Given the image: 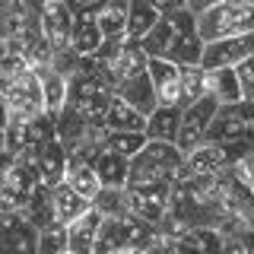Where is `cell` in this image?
I'll return each instance as SVG.
<instances>
[{
    "mask_svg": "<svg viewBox=\"0 0 254 254\" xmlns=\"http://www.w3.org/2000/svg\"><path fill=\"white\" fill-rule=\"evenodd\" d=\"M213 3H219V0H185V10H190V13H203L206 6H213Z\"/></svg>",
    "mask_w": 254,
    "mask_h": 254,
    "instance_id": "cell-40",
    "label": "cell"
},
{
    "mask_svg": "<svg viewBox=\"0 0 254 254\" xmlns=\"http://www.w3.org/2000/svg\"><path fill=\"white\" fill-rule=\"evenodd\" d=\"M32 165H35L38 172V181H42L45 188H54L58 181H64V165H67V149H64V143L58 137L45 140L42 146L32 149Z\"/></svg>",
    "mask_w": 254,
    "mask_h": 254,
    "instance_id": "cell-13",
    "label": "cell"
},
{
    "mask_svg": "<svg viewBox=\"0 0 254 254\" xmlns=\"http://www.w3.org/2000/svg\"><path fill=\"white\" fill-rule=\"evenodd\" d=\"M172 32H175L172 19H169V16H162V19H159L156 26L140 38L143 54H146V58H165V48H169V42H172Z\"/></svg>",
    "mask_w": 254,
    "mask_h": 254,
    "instance_id": "cell-32",
    "label": "cell"
},
{
    "mask_svg": "<svg viewBox=\"0 0 254 254\" xmlns=\"http://www.w3.org/2000/svg\"><path fill=\"white\" fill-rule=\"evenodd\" d=\"M64 3H67V6H70V13H73V10H76V6H83V3H86V0H64Z\"/></svg>",
    "mask_w": 254,
    "mask_h": 254,
    "instance_id": "cell-44",
    "label": "cell"
},
{
    "mask_svg": "<svg viewBox=\"0 0 254 254\" xmlns=\"http://www.w3.org/2000/svg\"><path fill=\"white\" fill-rule=\"evenodd\" d=\"M216 254H254L251 235H222Z\"/></svg>",
    "mask_w": 254,
    "mask_h": 254,
    "instance_id": "cell-38",
    "label": "cell"
},
{
    "mask_svg": "<svg viewBox=\"0 0 254 254\" xmlns=\"http://www.w3.org/2000/svg\"><path fill=\"white\" fill-rule=\"evenodd\" d=\"M146 3L153 6L159 16H172V13L185 10V0H146Z\"/></svg>",
    "mask_w": 254,
    "mask_h": 254,
    "instance_id": "cell-39",
    "label": "cell"
},
{
    "mask_svg": "<svg viewBox=\"0 0 254 254\" xmlns=\"http://www.w3.org/2000/svg\"><path fill=\"white\" fill-rule=\"evenodd\" d=\"M99 222L102 216L92 210L79 213L73 222H67V251L73 254H92L95 251V232H99Z\"/></svg>",
    "mask_w": 254,
    "mask_h": 254,
    "instance_id": "cell-15",
    "label": "cell"
},
{
    "mask_svg": "<svg viewBox=\"0 0 254 254\" xmlns=\"http://www.w3.org/2000/svg\"><path fill=\"white\" fill-rule=\"evenodd\" d=\"M61 251H67V226H61V222H48V226L38 229L35 254H61Z\"/></svg>",
    "mask_w": 254,
    "mask_h": 254,
    "instance_id": "cell-34",
    "label": "cell"
},
{
    "mask_svg": "<svg viewBox=\"0 0 254 254\" xmlns=\"http://www.w3.org/2000/svg\"><path fill=\"white\" fill-rule=\"evenodd\" d=\"M35 16L26 13L22 0H0V38L3 42H16L29 26H35Z\"/></svg>",
    "mask_w": 254,
    "mask_h": 254,
    "instance_id": "cell-22",
    "label": "cell"
},
{
    "mask_svg": "<svg viewBox=\"0 0 254 254\" xmlns=\"http://www.w3.org/2000/svg\"><path fill=\"white\" fill-rule=\"evenodd\" d=\"M143 124H146V115H140L121 95L111 92L108 111H105V130H143Z\"/></svg>",
    "mask_w": 254,
    "mask_h": 254,
    "instance_id": "cell-24",
    "label": "cell"
},
{
    "mask_svg": "<svg viewBox=\"0 0 254 254\" xmlns=\"http://www.w3.org/2000/svg\"><path fill=\"white\" fill-rule=\"evenodd\" d=\"M89 162H92V172H95V178H99L102 188H124L127 185V159L124 156L99 146L89 156Z\"/></svg>",
    "mask_w": 254,
    "mask_h": 254,
    "instance_id": "cell-16",
    "label": "cell"
},
{
    "mask_svg": "<svg viewBox=\"0 0 254 254\" xmlns=\"http://www.w3.org/2000/svg\"><path fill=\"white\" fill-rule=\"evenodd\" d=\"M6 121H10V108H6V99L0 95V130L6 127Z\"/></svg>",
    "mask_w": 254,
    "mask_h": 254,
    "instance_id": "cell-43",
    "label": "cell"
},
{
    "mask_svg": "<svg viewBox=\"0 0 254 254\" xmlns=\"http://www.w3.org/2000/svg\"><path fill=\"white\" fill-rule=\"evenodd\" d=\"M181 162H185V153L175 143L146 140L127 159V185H172Z\"/></svg>",
    "mask_w": 254,
    "mask_h": 254,
    "instance_id": "cell-1",
    "label": "cell"
},
{
    "mask_svg": "<svg viewBox=\"0 0 254 254\" xmlns=\"http://www.w3.org/2000/svg\"><path fill=\"white\" fill-rule=\"evenodd\" d=\"M194 26L200 42L248 35V32H254V6L242 3V0H219V3L206 6L203 13L194 16Z\"/></svg>",
    "mask_w": 254,
    "mask_h": 254,
    "instance_id": "cell-2",
    "label": "cell"
},
{
    "mask_svg": "<svg viewBox=\"0 0 254 254\" xmlns=\"http://www.w3.org/2000/svg\"><path fill=\"white\" fill-rule=\"evenodd\" d=\"M121 222H124V245L127 248H137V251H143V245L153 238V222H146V219H140V216H133V213H124L121 216Z\"/></svg>",
    "mask_w": 254,
    "mask_h": 254,
    "instance_id": "cell-35",
    "label": "cell"
},
{
    "mask_svg": "<svg viewBox=\"0 0 254 254\" xmlns=\"http://www.w3.org/2000/svg\"><path fill=\"white\" fill-rule=\"evenodd\" d=\"M254 54V32L248 35H232V38H213L200 48V67L216 70V67H235L238 61Z\"/></svg>",
    "mask_w": 254,
    "mask_h": 254,
    "instance_id": "cell-9",
    "label": "cell"
},
{
    "mask_svg": "<svg viewBox=\"0 0 254 254\" xmlns=\"http://www.w3.org/2000/svg\"><path fill=\"white\" fill-rule=\"evenodd\" d=\"M61 254H73V251H61Z\"/></svg>",
    "mask_w": 254,
    "mask_h": 254,
    "instance_id": "cell-48",
    "label": "cell"
},
{
    "mask_svg": "<svg viewBox=\"0 0 254 254\" xmlns=\"http://www.w3.org/2000/svg\"><path fill=\"white\" fill-rule=\"evenodd\" d=\"M175 254H203V251H197L194 245L188 242L185 235H178V245H175Z\"/></svg>",
    "mask_w": 254,
    "mask_h": 254,
    "instance_id": "cell-41",
    "label": "cell"
},
{
    "mask_svg": "<svg viewBox=\"0 0 254 254\" xmlns=\"http://www.w3.org/2000/svg\"><path fill=\"white\" fill-rule=\"evenodd\" d=\"M206 143H235V140H254V102H232L216 105L210 124H206Z\"/></svg>",
    "mask_w": 254,
    "mask_h": 254,
    "instance_id": "cell-3",
    "label": "cell"
},
{
    "mask_svg": "<svg viewBox=\"0 0 254 254\" xmlns=\"http://www.w3.org/2000/svg\"><path fill=\"white\" fill-rule=\"evenodd\" d=\"M95 26H99L102 38L127 35V0H99Z\"/></svg>",
    "mask_w": 254,
    "mask_h": 254,
    "instance_id": "cell-21",
    "label": "cell"
},
{
    "mask_svg": "<svg viewBox=\"0 0 254 254\" xmlns=\"http://www.w3.org/2000/svg\"><path fill=\"white\" fill-rule=\"evenodd\" d=\"M118 254H143V251H137V248H124V251H118Z\"/></svg>",
    "mask_w": 254,
    "mask_h": 254,
    "instance_id": "cell-46",
    "label": "cell"
},
{
    "mask_svg": "<svg viewBox=\"0 0 254 254\" xmlns=\"http://www.w3.org/2000/svg\"><path fill=\"white\" fill-rule=\"evenodd\" d=\"M0 146H3V133H0Z\"/></svg>",
    "mask_w": 254,
    "mask_h": 254,
    "instance_id": "cell-47",
    "label": "cell"
},
{
    "mask_svg": "<svg viewBox=\"0 0 254 254\" xmlns=\"http://www.w3.org/2000/svg\"><path fill=\"white\" fill-rule=\"evenodd\" d=\"M206 95H210L216 105H232V102H242V89H238L235 70L232 67L206 70Z\"/></svg>",
    "mask_w": 254,
    "mask_h": 254,
    "instance_id": "cell-23",
    "label": "cell"
},
{
    "mask_svg": "<svg viewBox=\"0 0 254 254\" xmlns=\"http://www.w3.org/2000/svg\"><path fill=\"white\" fill-rule=\"evenodd\" d=\"M172 19V42L165 48V61L178 64V67H190V64H200V35H197V26H194V13L190 10H178L169 16Z\"/></svg>",
    "mask_w": 254,
    "mask_h": 254,
    "instance_id": "cell-6",
    "label": "cell"
},
{
    "mask_svg": "<svg viewBox=\"0 0 254 254\" xmlns=\"http://www.w3.org/2000/svg\"><path fill=\"white\" fill-rule=\"evenodd\" d=\"M70 22H73V13L64 0H45V6L38 10V32L51 45V51L70 48Z\"/></svg>",
    "mask_w": 254,
    "mask_h": 254,
    "instance_id": "cell-10",
    "label": "cell"
},
{
    "mask_svg": "<svg viewBox=\"0 0 254 254\" xmlns=\"http://www.w3.org/2000/svg\"><path fill=\"white\" fill-rule=\"evenodd\" d=\"M86 210H89V200H86L83 194H76L67 181H58V185L51 188V216H54V222L67 226V222H73L79 213H86Z\"/></svg>",
    "mask_w": 254,
    "mask_h": 254,
    "instance_id": "cell-17",
    "label": "cell"
},
{
    "mask_svg": "<svg viewBox=\"0 0 254 254\" xmlns=\"http://www.w3.org/2000/svg\"><path fill=\"white\" fill-rule=\"evenodd\" d=\"M232 70H235V79H238V89H242V102H254V54L238 61Z\"/></svg>",
    "mask_w": 254,
    "mask_h": 254,
    "instance_id": "cell-36",
    "label": "cell"
},
{
    "mask_svg": "<svg viewBox=\"0 0 254 254\" xmlns=\"http://www.w3.org/2000/svg\"><path fill=\"white\" fill-rule=\"evenodd\" d=\"M143 143H146L143 130H105L102 133V146L118 153V156H124V159H130Z\"/></svg>",
    "mask_w": 254,
    "mask_h": 254,
    "instance_id": "cell-31",
    "label": "cell"
},
{
    "mask_svg": "<svg viewBox=\"0 0 254 254\" xmlns=\"http://www.w3.org/2000/svg\"><path fill=\"white\" fill-rule=\"evenodd\" d=\"M89 206L99 213L102 219H111V216H124V188H99L92 194Z\"/></svg>",
    "mask_w": 254,
    "mask_h": 254,
    "instance_id": "cell-33",
    "label": "cell"
},
{
    "mask_svg": "<svg viewBox=\"0 0 254 254\" xmlns=\"http://www.w3.org/2000/svg\"><path fill=\"white\" fill-rule=\"evenodd\" d=\"M38 229L22 213H0V254H35Z\"/></svg>",
    "mask_w": 254,
    "mask_h": 254,
    "instance_id": "cell-11",
    "label": "cell"
},
{
    "mask_svg": "<svg viewBox=\"0 0 254 254\" xmlns=\"http://www.w3.org/2000/svg\"><path fill=\"white\" fill-rule=\"evenodd\" d=\"M38 79H42V111L54 118V115L64 108V95H67V76L48 67V70H42V73H38Z\"/></svg>",
    "mask_w": 254,
    "mask_h": 254,
    "instance_id": "cell-26",
    "label": "cell"
},
{
    "mask_svg": "<svg viewBox=\"0 0 254 254\" xmlns=\"http://www.w3.org/2000/svg\"><path fill=\"white\" fill-rule=\"evenodd\" d=\"M146 73L153 83L156 105H178L181 108V83H178V64L165 58H146Z\"/></svg>",
    "mask_w": 254,
    "mask_h": 254,
    "instance_id": "cell-12",
    "label": "cell"
},
{
    "mask_svg": "<svg viewBox=\"0 0 254 254\" xmlns=\"http://www.w3.org/2000/svg\"><path fill=\"white\" fill-rule=\"evenodd\" d=\"M108 86L102 83L95 73H86V70H73V73L67 76V95H64V105H83V102H89L92 95L105 92ZM111 92V89H108Z\"/></svg>",
    "mask_w": 254,
    "mask_h": 254,
    "instance_id": "cell-25",
    "label": "cell"
},
{
    "mask_svg": "<svg viewBox=\"0 0 254 254\" xmlns=\"http://www.w3.org/2000/svg\"><path fill=\"white\" fill-rule=\"evenodd\" d=\"M226 175L235 181V185L242 188H251L254 190V169H251V153H245L242 159H235V162L226 165Z\"/></svg>",
    "mask_w": 254,
    "mask_h": 254,
    "instance_id": "cell-37",
    "label": "cell"
},
{
    "mask_svg": "<svg viewBox=\"0 0 254 254\" xmlns=\"http://www.w3.org/2000/svg\"><path fill=\"white\" fill-rule=\"evenodd\" d=\"M178 118H181V108H178V105H156V108L146 115L143 137H146V140L175 143V133H178Z\"/></svg>",
    "mask_w": 254,
    "mask_h": 254,
    "instance_id": "cell-19",
    "label": "cell"
},
{
    "mask_svg": "<svg viewBox=\"0 0 254 254\" xmlns=\"http://www.w3.org/2000/svg\"><path fill=\"white\" fill-rule=\"evenodd\" d=\"M6 51H10V48H6V42H3V38H0V61L6 58Z\"/></svg>",
    "mask_w": 254,
    "mask_h": 254,
    "instance_id": "cell-45",
    "label": "cell"
},
{
    "mask_svg": "<svg viewBox=\"0 0 254 254\" xmlns=\"http://www.w3.org/2000/svg\"><path fill=\"white\" fill-rule=\"evenodd\" d=\"M13 153H10V149H3V146H0V178H3V175H6V169H10V165H13Z\"/></svg>",
    "mask_w": 254,
    "mask_h": 254,
    "instance_id": "cell-42",
    "label": "cell"
},
{
    "mask_svg": "<svg viewBox=\"0 0 254 254\" xmlns=\"http://www.w3.org/2000/svg\"><path fill=\"white\" fill-rule=\"evenodd\" d=\"M213 111H216V102H213L210 95H203V99H197V102H190V105L181 108L178 133H175V146H178L181 153H188V149H194V146L203 143L206 124H210Z\"/></svg>",
    "mask_w": 254,
    "mask_h": 254,
    "instance_id": "cell-7",
    "label": "cell"
},
{
    "mask_svg": "<svg viewBox=\"0 0 254 254\" xmlns=\"http://www.w3.org/2000/svg\"><path fill=\"white\" fill-rule=\"evenodd\" d=\"M159 19H162V16H159L146 0H127V35H130V38L140 42V38L146 35Z\"/></svg>",
    "mask_w": 254,
    "mask_h": 254,
    "instance_id": "cell-28",
    "label": "cell"
},
{
    "mask_svg": "<svg viewBox=\"0 0 254 254\" xmlns=\"http://www.w3.org/2000/svg\"><path fill=\"white\" fill-rule=\"evenodd\" d=\"M124 210L156 226L169 210V185H124Z\"/></svg>",
    "mask_w": 254,
    "mask_h": 254,
    "instance_id": "cell-8",
    "label": "cell"
},
{
    "mask_svg": "<svg viewBox=\"0 0 254 254\" xmlns=\"http://www.w3.org/2000/svg\"><path fill=\"white\" fill-rule=\"evenodd\" d=\"M229 165L226 159V149L219 146V143H200V146L188 149L185 153V169L194 172V175H219L222 169Z\"/></svg>",
    "mask_w": 254,
    "mask_h": 254,
    "instance_id": "cell-18",
    "label": "cell"
},
{
    "mask_svg": "<svg viewBox=\"0 0 254 254\" xmlns=\"http://www.w3.org/2000/svg\"><path fill=\"white\" fill-rule=\"evenodd\" d=\"M178 83H181V108L190 102L203 99L206 95V70L200 64H190V67H178Z\"/></svg>",
    "mask_w": 254,
    "mask_h": 254,
    "instance_id": "cell-30",
    "label": "cell"
},
{
    "mask_svg": "<svg viewBox=\"0 0 254 254\" xmlns=\"http://www.w3.org/2000/svg\"><path fill=\"white\" fill-rule=\"evenodd\" d=\"M124 222L121 216H111L99 222V232H95V251L92 254H118L124 251Z\"/></svg>",
    "mask_w": 254,
    "mask_h": 254,
    "instance_id": "cell-29",
    "label": "cell"
},
{
    "mask_svg": "<svg viewBox=\"0 0 254 254\" xmlns=\"http://www.w3.org/2000/svg\"><path fill=\"white\" fill-rule=\"evenodd\" d=\"M64 181H67L70 188L76 190V194H83L86 200H92V194L99 190V178H95L92 172V162L86 156H76V153H67V165H64Z\"/></svg>",
    "mask_w": 254,
    "mask_h": 254,
    "instance_id": "cell-20",
    "label": "cell"
},
{
    "mask_svg": "<svg viewBox=\"0 0 254 254\" xmlns=\"http://www.w3.org/2000/svg\"><path fill=\"white\" fill-rule=\"evenodd\" d=\"M3 149H10L13 156L19 153H32L35 146H42L45 140L54 137V118L38 111V115H29V118H16L10 115L3 130Z\"/></svg>",
    "mask_w": 254,
    "mask_h": 254,
    "instance_id": "cell-4",
    "label": "cell"
},
{
    "mask_svg": "<svg viewBox=\"0 0 254 254\" xmlns=\"http://www.w3.org/2000/svg\"><path fill=\"white\" fill-rule=\"evenodd\" d=\"M0 95L6 99V108L16 118H29L42 111V79L32 67L10 79H0Z\"/></svg>",
    "mask_w": 254,
    "mask_h": 254,
    "instance_id": "cell-5",
    "label": "cell"
},
{
    "mask_svg": "<svg viewBox=\"0 0 254 254\" xmlns=\"http://www.w3.org/2000/svg\"><path fill=\"white\" fill-rule=\"evenodd\" d=\"M115 95H121L127 105H133L140 111V115H149V111L156 108V95H153V83H149V73L146 70H140V73L121 79V83L111 89Z\"/></svg>",
    "mask_w": 254,
    "mask_h": 254,
    "instance_id": "cell-14",
    "label": "cell"
},
{
    "mask_svg": "<svg viewBox=\"0 0 254 254\" xmlns=\"http://www.w3.org/2000/svg\"><path fill=\"white\" fill-rule=\"evenodd\" d=\"M22 216H26L35 229H42L48 226V222H54L51 216V188H45V185H35L32 188V194L22 200Z\"/></svg>",
    "mask_w": 254,
    "mask_h": 254,
    "instance_id": "cell-27",
    "label": "cell"
}]
</instances>
